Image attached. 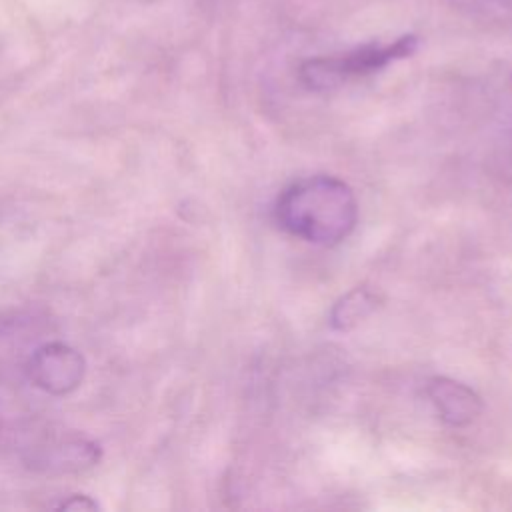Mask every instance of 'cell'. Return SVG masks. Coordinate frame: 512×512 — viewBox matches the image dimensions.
<instances>
[{
  "label": "cell",
  "mask_w": 512,
  "mask_h": 512,
  "mask_svg": "<svg viewBox=\"0 0 512 512\" xmlns=\"http://www.w3.org/2000/svg\"><path fill=\"white\" fill-rule=\"evenodd\" d=\"M276 222L288 234L318 246L346 240L358 222L352 188L328 174H316L286 186L274 206Z\"/></svg>",
  "instance_id": "obj_1"
},
{
  "label": "cell",
  "mask_w": 512,
  "mask_h": 512,
  "mask_svg": "<svg viewBox=\"0 0 512 512\" xmlns=\"http://www.w3.org/2000/svg\"><path fill=\"white\" fill-rule=\"evenodd\" d=\"M418 50V36L404 34L392 42H368L344 54L316 56L300 64V82L314 92H330L350 80L374 74L388 64L408 58Z\"/></svg>",
  "instance_id": "obj_2"
},
{
  "label": "cell",
  "mask_w": 512,
  "mask_h": 512,
  "mask_svg": "<svg viewBox=\"0 0 512 512\" xmlns=\"http://www.w3.org/2000/svg\"><path fill=\"white\" fill-rule=\"evenodd\" d=\"M26 368L34 386L48 394L64 396L82 384L86 360L76 348L64 342H48L32 352Z\"/></svg>",
  "instance_id": "obj_3"
},
{
  "label": "cell",
  "mask_w": 512,
  "mask_h": 512,
  "mask_svg": "<svg viewBox=\"0 0 512 512\" xmlns=\"http://www.w3.org/2000/svg\"><path fill=\"white\" fill-rule=\"evenodd\" d=\"M100 460V446L82 436H48L28 448L26 462L48 474H68L92 468Z\"/></svg>",
  "instance_id": "obj_4"
},
{
  "label": "cell",
  "mask_w": 512,
  "mask_h": 512,
  "mask_svg": "<svg viewBox=\"0 0 512 512\" xmlns=\"http://www.w3.org/2000/svg\"><path fill=\"white\" fill-rule=\"evenodd\" d=\"M426 396L440 420L454 428L472 424L484 408L482 398L470 386L448 376H432L426 382Z\"/></svg>",
  "instance_id": "obj_5"
},
{
  "label": "cell",
  "mask_w": 512,
  "mask_h": 512,
  "mask_svg": "<svg viewBox=\"0 0 512 512\" xmlns=\"http://www.w3.org/2000/svg\"><path fill=\"white\" fill-rule=\"evenodd\" d=\"M382 298L378 290L362 284L342 294L330 308V326L338 332H348L376 312Z\"/></svg>",
  "instance_id": "obj_6"
},
{
  "label": "cell",
  "mask_w": 512,
  "mask_h": 512,
  "mask_svg": "<svg viewBox=\"0 0 512 512\" xmlns=\"http://www.w3.org/2000/svg\"><path fill=\"white\" fill-rule=\"evenodd\" d=\"M508 10H510V16H512V0H508Z\"/></svg>",
  "instance_id": "obj_7"
}]
</instances>
